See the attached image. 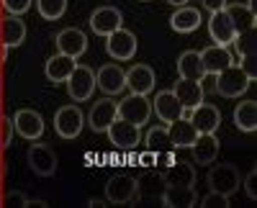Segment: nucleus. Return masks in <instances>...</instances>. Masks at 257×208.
Instances as JSON below:
<instances>
[{"mask_svg":"<svg viewBox=\"0 0 257 208\" xmlns=\"http://www.w3.org/2000/svg\"><path fill=\"white\" fill-rule=\"evenodd\" d=\"M6 203H8V205H29V198H26L24 193H18V190H13V193H8Z\"/></svg>","mask_w":257,"mask_h":208,"instance_id":"ea45409f","label":"nucleus"},{"mask_svg":"<svg viewBox=\"0 0 257 208\" xmlns=\"http://www.w3.org/2000/svg\"><path fill=\"white\" fill-rule=\"evenodd\" d=\"M252 77L239 67V65H229L226 70H221L216 75V90L224 98H239L242 93H247Z\"/></svg>","mask_w":257,"mask_h":208,"instance_id":"f257e3e1","label":"nucleus"},{"mask_svg":"<svg viewBox=\"0 0 257 208\" xmlns=\"http://www.w3.org/2000/svg\"><path fill=\"white\" fill-rule=\"evenodd\" d=\"M0 149H3V147H0Z\"/></svg>","mask_w":257,"mask_h":208,"instance_id":"c03bdc74","label":"nucleus"},{"mask_svg":"<svg viewBox=\"0 0 257 208\" xmlns=\"http://www.w3.org/2000/svg\"><path fill=\"white\" fill-rule=\"evenodd\" d=\"M13 129L29 139V141H36L41 134H44V118H41L39 111H31V108H21L16 116H13Z\"/></svg>","mask_w":257,"mask_h":208,"instance_id":"dca6fc26","label":"nucleus"},{"mask_svg":"<svg viewBox=\"0 0 257 208\" xmlns=\"http://www.w3.org/2000/svg\"><path fill=\"white\" fill-rule=\"evenodd\" d=\"M126 88L137 95H149L155 88V70L149 65H134L126 72Z\"/></svg>","mask_w":257,"mask_h":208,"instance_id":"aec40b11","label":"nucleus"},{"mask_svg":"<svg viewBox=\"0 0 257 208\" xmlns=\"http://www.w3.org/2000/svg\"><path fill=\"white\" fill-rule=\"evenodd\" d=\"M201 62H203L206 75H213V77H216L221 70H226L229 65H234V57H231L229 47L213 44V47H206V49L201 52Z\"/></svg>","mask_w":257,"mask_h":208,"instance_id":"6ab92c4d","label":"nucleus"},{"mask_svg":"<svg viewBox=\"0 0 257 208\" xmlns=\"http://www.w3.org/2000/svg\"><path fill=\"white\" fill-rule=\"evenodd\" d=\"M226 13H229V18H231V24H234V29H237V34L239 31H247V29H254V11L252 8H247L244 3H231V6H226Z\"/></svg>","mask_w":257,"mask_h":208,"instance_id":"7c9ffc66","label":"nucleus"},{"mask_svg":"<svg viewBox=\"0 0 257 208\" xmlns=\"http://www.w3.org/2000/svg\"><path fill=\"white\" fill-rule=\"evenodd\" d=\"M144 144H147V149L155 152V154H160V152H173V141H170L167 126H155V129H149Z\"/></svg>","mask_w":257,"mask_h":208,"instance_id":"2f4dec72","label":"nucleus"},{"mask_svg":"<svg viewBox=\"0 0 257 208\" xmlns=\"http://www.w3.org/2000/svg\"><path fill=\"white\" fill-rule=\"evenodd\" d=\"M193 126L198 134H213L221 126V113L216 106H208V103H198L196 108H190V118Z\"/></svg>","mask_w":257,"mask_h":208,"instance_id":"a211bd4d","label":"nucleus"},{"mask_svg":"<svg viewBox=\"0 0 257 208\" xmlns=\"http://www.w3.org/2000/svg\"><path fill=\"white\" fill-rule=\"evenodd\" d=\"M85 126V116L80 111V106H62L57 113H54V131L62 136V139H75L80 136Z\"/></svg>","mask_w":257,"mask_h":208,"instance_id":"20e7f679","label":"nucleus"},{"mask_svg":"<svg viewBox=\"0 0 257 208\" xmlns=\"http://www.w3.org/2000/svg\"><path fill=\"white\" fill-rule=\"evenodd\" d=\"M208 185H211V190L231 195V193L239 190L242 175L234 164H216V167H211V172H208Z\"/></svg>","mask_w":257,"mask_h":208,"instance_id":"423d86ee","label":"nucleus"},{"mask_svg":"<svg viewBox=\"0 0 257 208\" xmlns=\"http://www.w3.org/2000/svg\"><path fill=\"white\" fill-rule=\"evenodd\" d=\"M231 44L237 47V54H239V59H242V57H247V54H254V47H257V34H254V29L239 31L237 36H234V41H231Z\"/></svg>","mask_w":257,"mask_h":208,"instance_id":"72a5a7b5","label":"nucleus"},{"mask_svg":"<svg viewBox=\"0 0 257 208\" xmlns=\"http://www.w3.org/2000/svg\"><path fill=\"white\" fill-rule=\"evenodd\" d=\"M24 39H26V24L21 21V16H6L0 21V41H3L6 49L21 47Z\"/></svg>","mask_w":257,"mask_h":208,"instance_id":"4be33fe9","label":"nucleus"},{"mask_svg":"<svg viewBox=\"0 0 257 208\" xmlns=\"http://www.w3.org/2000/svg\"><path fill=\"white\" fill-rule=\"evenodd\" d=\"M54 44H57L59 54H67V57L77 59V57H82L85 52H88V36H85V31L70 26V29H64V31L57 34Z\"/></svg>","mask_w":257,"mask_h":208,"instance_id":"ddd939ff","label":"nucleus"},{"mask_svg":"<svg viewBox=\"0 0 257 208\" xmlns=\"http://www.w3.org/2000/svg\"><path fill=\"white\" fill-rule=\"evenodd\" d=\"M95 85L105 95H121L126 90V70L121 65H103L95 75Z\"/></svg>","mask_w":257,"mask_h":208,"instance_id":"4468645a","label":"nucleus"},{"mask_svg":"<svg viewBox=\"0 0 257 208\" xmlns=\"http://www.w3.org/2000/svg\"><path fill=\"white\" fill-rule=\"evenodd\" d=\"M198 203V193L193 185H167V190L162 195L165 208H190Z\"/></svg>","mask_w":257,"mask_h":208,"instance_id":"412c9836","label":"nucleus"},{"mask_svg":"<svg viewBox=\"0 0 257 208\" xmlns=\"http://www.w3.org/2000/svg\"><path fill=\"white\" fill-rule=\"evenodd\" d=\"M108 136H111V144H116L118 149H137L142 139V129L116 116V121L108 126Z\"/></svg>","mask_w":257,"mask_h":208,"instance_id":"2eb2a0df","label":"nucleus"},{"mask_svg":"<svg viewBox=\"0 0 257 208\" xmlns=\"http://www.w3.org/2000/svg\"><path fill=\"white\" fill-rule=\"evenodd\" d=\"M201 205H203V208H226V205H229V195L211 190L208 195H203V198H201Z\"/></svg>","mask_w":257,"mask_h":208,"instance_id":"f704fd0d","label":"nucleus"},{"mask_svg":"<svg viewBox=\"0 0 257 208\" xmlns=\"http://www.w3.org/2000/svg\"><path fill=\"white\" fill-rule=\"evenodd\" d=\"M178 72L180 77L185 80H196V82H203L206 77V70H203V62H201V52H183L180 59H178Z\"/></svg>","mask_w":257,"mask_h":208,"instance_id":"cd10ccee","label":"nucleus"},{"mask_svg":"<svg viewBox=\"0 0 257 208\" xmlns=\"http://www.w3.org/2000/svg\"><path fill=\"white\" fill-rule=\"evenodd\" d=\"M167 190L165 172H147L137 180V198L149 205H162V195Z\"/></svg>","mask_w":257,"mask_h":208,"instance_id":"39448f33","label":"nucleus"},{"mask_svg":"<svg viewBox=\"0 0 257 208\" xmlns=\"http://www.w3.org/2000/svg\"><path fill=\"white\" fill-rule=\"evenodd\" d=\"M167 134H170V141H173V149H185V147H190V144L198 139L196 126H193V123H190L185 116L170 123V126H167Z\"/></svg>","mask_w":257,"mask_h":208,"instance_id":"b1692460","label":"nucleus"},{"mask_svg":"<svg viewBox=\"0 0 257 208\" xmlns=\"http://www.w3.org/2000/svg\"><path fill=\"white\" fill-rule=\"evenodd\" d=\"M201 11L190 8V6H180L173 16H170V26H173L178 34H193L201 26Z\"/></svg>","mask_w":257,"mask_h":208,"instance_id":"bb28decb","label":"nucleus"},{"mask_svg":"<svg viewBox=\"0 0 257 208\" xmlns=\"http://www.w3.org/2000/svg\"><path fill=\"white\" fill-rule=\"evenodd\" d=\"M75 65L77 62L72 59V57H67V54H54V57H49V62H47V77L52 80V82H64L70 77V72L75 70Z\"/></svg>","mask_w":257,"mask_h":208,"instance_id":"c85d7f7f","label":"nucleus"},{"mask_svg":"<svg viewBox=\"0 0 257 208\" xmlns=\"http://www.w3.org/2000/svg\"><path fill=\"white\" fill-rule=\"evenodd\" d=\"M105 198H108L111 203H118V205L134 200L137 198V177L126 175V172L113 175L108 182H105Z\"/></svg>","mask_w":257,"mask_h":208,"instance_id":"6e6552de","label":"nucleus"},{"mask_svg":"<svg viewBox=\"0 0 257 208\" xmlns=\"http://www.w3.org/2000/svg\"><path fill=\"white\" fill-rule=\"evenodd\" d=\"M170 6H175V8H180V6H188V0H167Z\"/></svg>","mask_w":257,"mask_h":208,"instance_id":"37998d69","label":"nucleus"},{"mask_svg":"<svg viewBox=\"0 0 257 208\" xmlns=\"http://www.w3.org/2000/svg\"><path fill=\"white\" fill-rule=\"evenodd\" d=\"M208 34H211V39L216 41L219 47H229L231 41H234V36H237V29H234L226 8L211 13V18H208Z\"/></svg>","mask_w":257,"mask_h":208,"instance_id":"f3484780","label":"nucleus"},{"mask_svg":"<svg viewBox=\"0 0 257 208\" xmlns=\"http://www.w3.org/2000/svg\"><path fill=\"white\" fill-rule=\"evenodd\" d=\"M13 118H0V147H11V141H13Z\"/></svg>","mask_w":257,"mask_h":208,"instance_id":"e433bc0d","label":"nucleus"},{"mask_svg":"<svg viewBox=\"0 0 257 208\" xmlns=\"http://www.w3.org/2000/svg\"><path fill=\"white\" fill-rule=\"evenodd\" d=\"M36 8H39L41 18L57 21V18L64 16V11H67V0H36Z\"/></svg>","mask_w":257,"mask_h":208,"instance_id":"473e14b6","label":"nucleus"},{"mask_svg":"<svg viewBox=\"0 0 257 208\" xmlns=\"http://www.w3.org/2000/svg\"><path fill=\"white\" fill-rule=\"evenodd\" d=\"M57 154L49 144H31L29 147V167L41 175V177H49L57 172Z\"/></svg>","mask_w":257,"mask_h":208,"instance_id":"1a4fd4ad","label":"nucleus"},{"mask_svg":"<svg viewBox=\"0 0 257 208\" xmlns=\"http://www.w3.org/2000/svg\"><path fill=\"white\" fill-rule=\"evenodd\" d=\"M3 8L8 16H24L31 8V0H3Z\"/></svg>","mask_w":257,"mask_h":208,"instance_id":"c9c22d12","label":"nucleus"},{"mask_svg":"<svg viewBox=\"0 0 257 208\" xmlns=\"http://www.w3.org/2000/svg\"><path fill=\"white\" fill-rule=\"evenodd\" d=\"M234 123H237L239 131L252 134L257 129V103L254 100H242L237 108H234Z\"/></svg>","mask_w":257,"mask_h":208,"instance_id":"c756f323","label":"nucleus"},{"mask_svg":"<svg viewBox=\"0 0 257 208\" xmlns=\"http://www.w3.org/2000/svg\"><path fill=\"white\" fill-rule=\"evenodd\" d=\"M190 149H193V159L198 164H211L219 157V139L213 134H198V139L190 144Z\"/></svg>","mask_w":257,"mask_h":208,"instance_id":"a878e982","label":"nucleus"},{"mask_svg":"<svg viewBox=\"0 0 257 208\" xmlns=\"http://www.w3.org/2000/svg\"><path fill=\"white\" fill-rule=\"evenodd\" d=\"M67 82V93L75 103H82L88 100L95 90V72L85 65H75V70L70 72V77L64 80Z\"/></svg>","mask_w":257,"mask_h":208,"instance_id":"7ed1b4c3","label":"nucleus"},{"mask_svg":"<svg viewBox=\"0 0 257 208\" xmlns=\"http://www.w3.org/2000/svg\"><path fill=\"white\" fill-rule=\"evenodd\" d=\"M244 190L252 200L257 198V170H249V175L244 177Z\"/></svg>","mask_w":257,"mask_h":208,"instance_id":"4c0bfd02","label":"nucleus"},{"mask_svg":"<svg viewBox=\"0 0 257 208\" xmlns=\"http://www.w3.org/2000/svg\"><path fill=\"white\" fill-rule=\"evenodd\" d=\"M152 111L157 113V118H160L162 123H173V121H178V118L185 116L183 103L175 98L173 90H160V93L155 95V100H152Z\"/></svg>","mask_w":257,"mask_h":208,"instance_id":"f8f14e48","label":"nucleus"},{"mask_svg":"<svg viewBox=\"0 0 257 208\" xmlns=\"http://www.w3.org/2000/svg\"><path fill=\"white\" fill-rule=\"evenodd\" d=\"M121 26H123V16L113 6H100L90 13V29L98 36H108V34L118 31Z\"/></svg>","mask_w":257,"mask_h":208,"instance_id":"0eeeda50","label":"nucleus"},{"mask_svg":"<svg viewBox=\"0 0 257 208\" xmlns=\"http://www.w3.org/2000/svg\"><path fill=\"white\" fill-rule=\"evenodd\" d=\"M139 162H142V164H147V167H152V164H155V152H149V149H147V154H142V157H139Z\"/></svg>","mask_w":257,"mask_h":208,"instance_id":"79ce46f5","label":"nucleus"},{"mask_svg":"<svg viewBox=\"0 0 257 208\" xmlns=\"http://www.w3.org/2000/svg\"><path fill=\"white\" fill-rule=\"evenodd\" d=\"M152 116V103L147 100V95H137V93H128L121 103H118V118L134 123V126H144Z\"/></svg>","mask_w":257,"mask_h":208,"instance_id":"f03ea898","label":"nucleus"},{"mask_svg":"<svg viewBox=\"0 0 257 208\" xmlns=\"http://www.w3.org/2000/svg\"><path fill=\"white\" fill-rule=\"evenodd\" d=\"M116 116H118V103L111 98H100L98 103H93V108L88 113V123L95 134H100V131H108V126L116 121Z\"/></svg>","mask_w":257,"mask_h":208,"instance_id":"9b49d317","label":"nucleus"},{"mask_svg":"<svg viewBox=\"0 0 257 208\" xmlns=\"http://www.w3.org/2000/svg\"><path fill=\"white\" fill-rule=\"evenodd\" d=\"M252 80L257 77V70H254V54H247V57H242V65H239Z\"/></svg>","mask_w":257,"mask_h":208,"instance_id":"58836bf2","label":"nucleus"},{"mask_svg":"<svg viewBox=\"0 0 257 208\" xmlns=\"http://www.w3.org/2000/svg\"><path fill=\"white\" fill-rule=\"evenodd\" d=\"M201 3H203V8L206 11H221V8H226V0H201Z\"/></svg>","mask_w":257,"mask_h":208,"instance_id":"a19ab883","label":"nucleus"},{"mask_svg":"<svg viewBox=\"0 0 257 208\" xmlns=\"http://www.w3.org/2000/svg\"><path fill=\"white\" fill-rule=\"evenodd\" d=\"M173 93L175 98L183 103V108H196L198 103H203V85L196 80H185V77H178V82L173 85Z\"/></svg>","mask_w":257,"mask_h":208,"instance_id":"5701e85b","label":"nucleus"},{"mask_svg":"<svg viewBox=\"0 0 257 208\" xmlns=\"http://www.w3.org/2000/svg\"><path fill=\"white\" fill-rule=\"evenodd\" d=\"M162 172L167 185H196V167L185 159H173Z\"/></svg>","mask_w":257,"mask_h":208,"instance_id":"393cba45","label":"nucleus"},{"mask_svg":"<svg viewBox=\"0 0 257 208\" xmlns=\"http://www.w3.org/2000/svg\"><path fill=\"white\" fill-rule=\"evenodd\" d=\"M108 41H105V49H108V54L118 62H126V59H132L137 54V36L132 31H126L123 26L113 34L105 36Z\"/></svg>","mask_w":257,"mask_h":208,"instance_id":"9d476101","label":"nucleus"}]
</instances>
